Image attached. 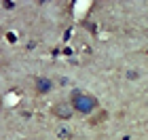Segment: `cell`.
<instances>
[{"mask_svg": "<svg viewBox=\"0 0 148 140\" xmlns=\"http://www.w3.org/2000/svg\"><path fill=\"white\" fill-rule=\"evenodd\" d=\"M53 115H55L57 119H70L72 117V108H70V104H57L55 108H53Z\"/></svg>", "mask_w": 148, "mask_h": 140, "instance_id": "cell-3", "label": "cell"}, {"mask_svg": "<svg viewBox=\"0 0 148 140\" xmlns=\"http://www.w3.org/2000/svg\"><path fill=\"white\" fill-rule=\"evenodd\" d=\"M72 108L80 112V115H91L97 108V98L91 93H83V91H74L72 93Z\"/></svg>", "mask_w": 148, "mask_h": 140, "instance_id": "cell-1", "label": "cell"}, {"mask_svg": "<svg viewBox=\"0 0 148 140\" xmlns=\"http://www.w3.org/2000/svg\"><path fill=\"white\" fill-rule=\"evenodd\" d=\"M34 89L38 93H49L53 89V81H51V79H47V77H36L34 79Z\"/></svg>", "mask_w": 148, "mask_h": 140, "instance_id": "cell-2", "label": "cell"}, {"mask_svg": "<svg viewBox=\"0 0 148 140\" xmlns=\"http://www.w3.org/2000/svg\"><path fill=\"white\" fill-rule=\"evenodd\" d=\"M127 77H129V79H138L140 74H138V72H136V70H129V72H127Z\"/></svg>", "mask_w": 148, "mask_h": 140, "instance_id": "cell-4", "label": "cell"}]
</instances>
